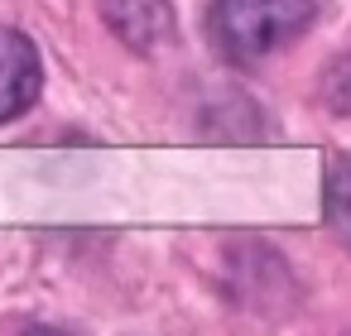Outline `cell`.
<instances>
[{
	"instance_id": "4",
	"label": "cell",
	"mask_w": 351,
	"mask_h": 336,
	"mask_svg": "<svg viewBox=\"0 0 351 336\" xmlns=\"http://www.w3.org/2000/svg\"><path fill=\"white\" fill-rule=\"evenodd\" d=\"M322 216L327 231L351 250V159H332L322 178Z\"/></svg>"
},
{
	"instance_id": "2",
	"label": "cell",
	"mask_w": 351,
	"mask_h": 336,
	"mask_svg": "<svg viewBox=\"0 0 351 336\" xmlns=\"http://www.w3.org/2000/svg\"><path fill=\"white\" fill-rule=\"evenodd\" d=\"M39 87H44L39 49L29 44V34L0 25V125L25 116L39 101Z\"/></svg>"
},
{
	"instance_id": "1",
	"label": "cell",
	"mask_w": 351,
	"mask_h": 336,
	"mask_svg": "<svg viewBox=\"0 0 351 336\" xmlns=\"http://www.w3.org/2000/svg\"><path fill=\"white\" fill-rule=\"evenodd\" d=\"M317 15V0H212L207 29L226 63L255 68L289 49Z\"/></svg>"
},
{
	"instance_id": "3",
	"label": "cell",
	"mask_w": 351,
	"mask_h": 336,
	"mask_svg": "<svg viewBox=\"0 0 351 336\" xmlns=\"http://www.w3.org/2000/svg\"><path fill=\"white\" fill-rule=\"evenodd\" d=\"M106 20L130 49H154L173 34L169 0H106Z\"/></svg>"
},
{
	"instance_id": "5",
	"label": "cell",
	"mask_w": 351,
	"mask_h": 336,
	"mask_svg": "<svg viewBox=\"0 0 351 336\" xmlns=\"http://www.w3.org/2000/svg\"><path fill=\"white\" fill-rule=\"evenodd\" d=\"M322 101H327V111L351 116V49L327 63V73H322Z\"/></svg>"
}]
</instances>
